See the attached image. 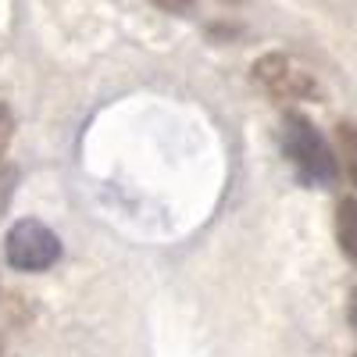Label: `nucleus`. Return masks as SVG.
Here are the masks:
<instances>
[{"mask_svg":"<svg viewBox=\"0 0 357 357\" xmlns=\"http://www.w3.org/2000/svg\"><path fill=\"white\" fill-rule=\"evenodd\" d=\"M254 82L261 89H268L275 100H318L321 86L311 72H304L301 65L286 54H264L254 61Z\"/></svg>","mask_w":357,"mask_h":357,"instance_id":"3","label":"nucleus"},{"mask_svg":"<svg viewBox=\"0 0 357 357\" xmlns=\"http://www.w3.org/2000/svg\"><path fill=\"white\" fill-rule=\"evenodd\" d=\"M4 129H8V107L0 104V136H4Z\"/></svg>","mask_w":357,"mask_h":357,"instance_id":"8","label":"nucleus"},{"mask_svg":"<svg viewBox=\"0 0 357 357\" xmlns=\"http://www.w3.org/2000/svg\"><path fill=\"white\" fill-rule=\"evenodd\" d=\"M61 254H65L61 236L33 215L11 222L8 232H4V264L11 272H22V275L50 272V268L61 261Z\"/></svg>","mask_w":357,"mask_h":357,"instance_id":"2","label":"nucleus"},{"mask_svg":"<svg viewBox=\"0 0 357 357\" xmlns=\"http://www.w3.org/2000/svg\"><path fill=\"white\" fill-rule=\"evenodd\" d=\"M0 354H4V347H0Z\"/></svg>","mask_w":357,"mask_h":357,"instance_id":"9","label":"nucleus"},{"mask_svg":"<svg viewBox=\"0 0 357 357\" xmlns=\"http://www.w3.org/2000/svg\"><path fill=\"white\" fill-rule=\"evenodd\" d=\"M347 318H350V329L357 333V289H350V301H347Z\"/></svg>","mask_w":357,"mask_h":357,"instance_id":"7","label":"nucleus"},{"mask_svg":"<svg viewBox=\"0 0 357 357\" xmlns=\"http://www.w3.org/2000/svg\"><path fill=\"white\" fill-rule=\"evenodd\" d=\"M151 4L158 11H165V15H190L197 0H151Z\"/></svg>","mask_w":357,"mask_h":357,"instance_id":"6","label":"nucleus"},{"mask_svg":"<svg viewBox=\"0 0 357 357\" xmlns=\"http://www.w3.org/2000/svg\"><path fill=\"white\" fill-rule=\"evenodd\" d=\"M282 151H286L289 165L296 168V175H301V183H307V186L329 190L340 178L336 151L321 136V129L301 111H286V118H282Z\"/></svg>","mask_w":357,"mask_h":357,"instance_id":"1","label":"nucleus"},{"mask_svg":"<svg viewBox=\"0 0 357 357\" xmlns=\"http://www.w3.org/2000/svg\"><path fill=\"white\" fill-rule=\"evenodd\" d=\"M336 243L340 254L357 268V197H340L336 200Z\"/></svg>","mask_w":357,"mask_h":357,"instance_id":"4","label":"nucleus"},{"mask_svg":"<svg viewBox=\"0 0 357 357\" xmlns=\"http://www.w3.org/2000/svg\"><path fill=\"white\" fill-rule=\"evenodd\" d=\"M336 165H340V175L357 190V126L354 122L336 126Z\"/></svg>","mask_w":357,"mask_h":357,"instance_id":"5","label":"nucleus"}]
</instances>
